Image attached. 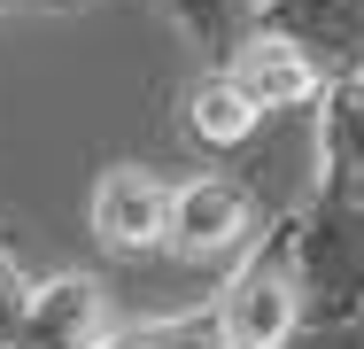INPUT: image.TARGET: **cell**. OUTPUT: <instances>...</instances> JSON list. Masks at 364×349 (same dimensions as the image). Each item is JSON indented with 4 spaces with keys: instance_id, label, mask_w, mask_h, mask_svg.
<instances>
[{
    "instance_id": "1",
    "label": "cell",
    "mask_w": 364,
    "mask_h": 349,
    "mask_svg": "<svg viewBox=\"0 0 364 349\" xmlns=\"http://www.w3.org/2000/svg\"><path fill=\"white\" fill-rule=\"evenodd\" d=\"M225 349H294L302 334V256H294V209L279 225H264L240 249V272L210 303Z\"/></svg>"
},
{
    "instance_id": "2",
    "label": "cell",
    "mask_w": 364,
    "mask_h": 349,
    "mask_svg": "<svg viewBox=\"0 0 364 349\" xmlns=\"http://www.w3.org/2000/svg\"><path fill=\"white\" fill-rule=\"evenodd\" d=\"M294 256H302V334L364 318V202H294Z\"/></svg>"
},
{
    "instance_id": "3",
    "label": "cell",
    "mask_w": 364,
    "mask_h": 349,
    "mask_svg": "<svg viewBox=\"0 0 364 349\" xmlns=\"http://www.w3.org/2000/svg\"><path fill=\"white\" fill-rule=\"evenodd\" d=\"M256 233H264V217H256V194L240 179L202 171V179H178L171 187L163 249H178V256H240Z\"/></svg>"
},
{
    "instance_id": "4",
    "label": "cell",
    "mask_w": 364,
    "mask_h": 349,
    "mask_svg": "<svg viewBox=\"0 0 364 349\" xmlns=\"http://www.w3.org/2000/svg\"><path fill=\"white\" fill-rule=\"evenodd\" d=\"M163 217H171V179L147 171V163H109V171L93 179V194H85V225H93V241L117 249V256H147V249H163Z\"/></svg>"
},
{
    "instance_id": "5",
    "label": "cell",
    "mask_w": 364,
    "mask_h": 349,
    "mask_svg": "<svg viewBox=\"0 0 364 349\" xmlns=\"http://www.w3.org/2000/svg\"><path fill=\"white\" fill-rule=\"evenodd\" d=\"M256 31L310 55L318 78L364 70V0H256Z\"/></svg>"
},
{
    "instance_id": "6",
    "label": "cell",
    "mask_w": 364,
    "mask_h": 349,
    "mask_svg": "<svg viewBox=\"0 0 364 349\" xmlns=\"http://www.w3.org/2000/svg\"><path fill=\"white\" fill-rule=\"evenodd\" d=\"M117 334L109 318V287L93 272H55L31 287V311H23V334L16 349H101Z\"/></svg>"
},
{
    "instance_id": "7",
    "label": "cell",
    "mask_w": 364,
    "mask_h": 349,
    "mask_svg": "<svg viewBox=\"0 0 364 349\" xmlns=\"http://www.w3.org/2000/svg\"><path fill=\"white\" fill-rule=\"evenodd\" d=\"M326 202H364V70L326 78L318 93V187Z\"/></svg>"
},
{
    "instance_id": "8",
    "label": "cell",
    "mask_w": 364,
    "mask_h": 349,
    "mask_svg": "<svg viewBox=\"0 0 364 349\" xmlns=\"http://www.w3.org/2000/svg\"><path fill=\"white\" fill-rule=\"evenodd\" d=\"M225 78L272 117V109H318V93H326V78L310 70V55H294L287 39H272V31H256L232 63H225Z\"/></svg>"
},
{
    "instance_id": "9",
    "label": "cell",
    "mask_w": 364,
    "mask_h": 349,
    "mask_svg": "<svg viewBox=\"0 0 364 349\" xmlns=\"http://www.w3.org/2000/svg\"><path fill=\"white\" fill-rule=\"evenodd\" d=\"M256 125H264V109H256L225 70H202V78L186 85V132L202 140V147H225V155H232V147L256 140Z\"/></svg>"
},
{
    "instance_id": "10",
    "label": "cell",
    "mask_w": 364,
    "mask_h": 349,
    "mask_svg": "<svg viewBox=\"0 0 364 349\" xmlns=\"http://www.w3.org/2000/svg\"><path fill=\"white\" fill-rule=\"evenodd\" d=\"M163 16L202 47L210 70H225L248 39H256V0H163Z\"/></svg>"
},
{
    "instance_id": "11",
    "label": "cell",
    "mask_w": 364,
    "mask_h": 349,
    "mask_svg": "<svg viewBox=\"0 0 364 349\" xmlns=\"http://www.w3.org/2000/svg\"><path fill=\"white\" fill-rule=\"evenodd\" d=\"M101 349H225L218 318L210 311H186V318H147V326H124V334H109Z\"/></svg>"
},
{
    "instance_id": "12",
    "label": "cell",
    "mask_w": 364,
    "mask_h": 349,
    "mask_svg": "<svg viewBox=\"0 0 364 349\" xmlns=\"http://www.w3.org/2000/svg\"><path fill=\"white\" fill-rule=\"evenodd\" d=\"M31 287L39 279L23 272V256L0 241V349H16V334H23V311H31Z\"/></svg>"
}]
</instances>
